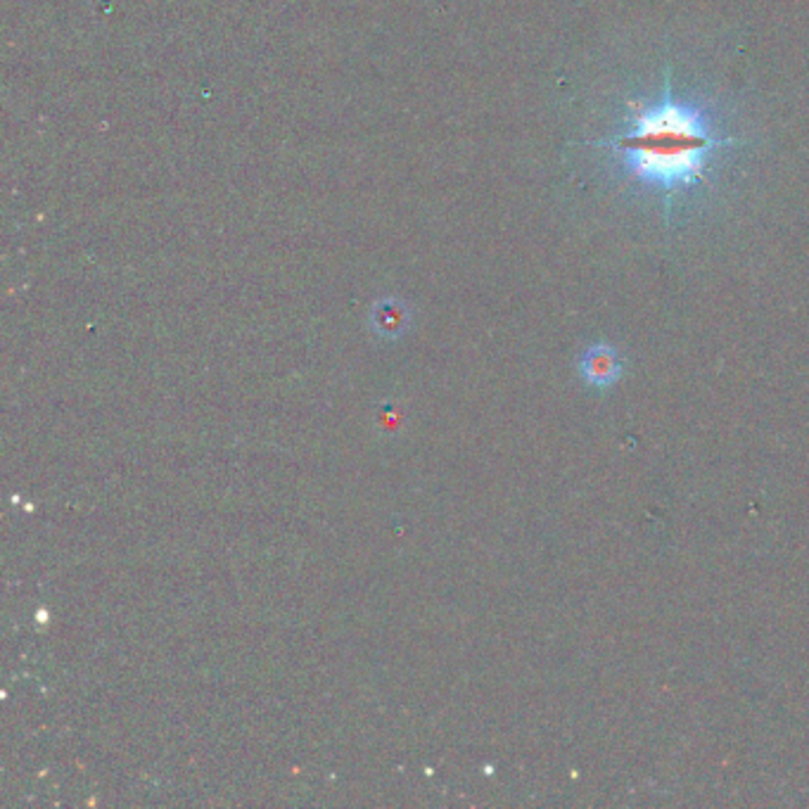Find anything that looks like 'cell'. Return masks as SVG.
Instances as JSON below:
<instances>
[{
	"label": "cell",
	"instance_id": "6da1fadb",
	"mask_svg": "<svg viewBox=\"0 0 809 809\" xmlns=\"http://www.w3.org/2000/svg\"><path fill=\"white\" fill-rule=\"evenodd\" d=\"M752 145L727 100L682 76L672 60L619 95L598 133L580 143L598 176L665 228L710 209Z\"/></svg>",
	"mask_w": 809,
	"mask_h": 809
},
{
	"label": "cell",
	"instance_id": "7a4b0ae2",
	"mask_svg": "<svg viewBox=\"0 0 809 809\" xmlns=\"http://www.w3.org/2000/svg\"><path fill=\"white\" fill-rule=\"evenodd\" d=\"M577 368L582 380L588 387H594V390H608V387H613L622 378L625 361H622L619 351L613 345L596 342L582 351Z\"/></svg>",
	"mask_w": 809,
	"mask_h": 809
}]
</instances>
